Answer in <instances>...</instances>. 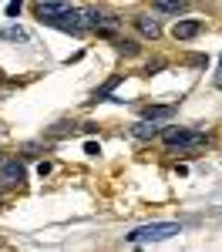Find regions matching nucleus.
<instances>
[{"label": "nucleus", "mask_w": 222, "mask_h": 252, "mask_svg": "<svg viewBox=\"0 0 222 252\" xmlns=\"http://www.w3.org/2000/svg\"><path fill=\"white\" fill-rule=\"evenodd\" d=\"M182 232L179 222H148V225H138L125 235L131 246H148V242H165V239H175Z\"/></svg>", "instance_id": "obj_1"}, {"label": "nucleus", "mask_w": 222, "mask_h": 252, "mask_svg": "<svg viewBox=\"0 0 222 252\" xmlns=\"http://www.w3.org/2000/svg\"><path fill=\"white\" fill-rule=\"evenodd\" d=\"M161 138H165L168 148H179V152H202L209 145V138L202 131H195V128H165Z\"/></svg>", "instance_id": "obj_2"}, {"label": "nucleus", "mask_w": 222, "mask_h": 252, "mask_svg": "<svg viewBox=\"0 0 222 252\" xmlns=\"http://www.w3.org/2000/svg\"><path fill=\"white\" fill-rule=\"evenodd\" d=\"M20 182H24V165L17 158H7L0 165V189H17Z\"/></svg>", "instance_id": "obj_3"}, {"label": "nucleus", "mask_w": 222, "mask_h": 252, "mask_svg": "<svg viewBox=\"0 0 222 252\" xmlns=\"http://www.w3.org/2000/svg\"><path fill=\"white\" fill-rule=\"evenodd\" d=\"M135 27H138L141 37H148V40H159V37H161V24H159L155 17H148V14L135 17Z\"/></svg>", "instance_id": "obj_4"}, {"label": "nucleus", "mask_w": 222, "mask_h": 252, "mask_svg": "<svg viewBox=\"0 0 222 252\" xmlns=\"http://www.w3.org/2000/svg\"><path fill=\"white\" fill-rule=\"evenodd\" d=\"M172 34H175V40H192L202 34V24L199 20H179L175 27H172Z\"/></svg>", "instance_id": "obj_5"}, {"label": "nucleus", "mask_w": 222, "mask_h": 252, "mask_svg": "<svg viewBox=\"0 0 222 252\" xmlns=\"http://www.w3.org/2000/svg\"><path fill=\"white\" fill-rule=\"evenodd\" d=\"M131 135H135V138H155V135H161V128H159L155 118H141L138 125L131 128Z\"/></svg>", "instance_id": "obj_6"}, {"label": "nucleus", "mask_w": 222, "mask_h": 252, "mask_svg": "<svg viewBox=\"0 0 222 252\" xmlns=\"http://www.w3.org/2000/svg\"><path fill=\"white\" fill-rule=\"evenodd\" d=\"M159 10L165 14H182V10H189V0H152Z\"/></svg>", "instance_id": "obj_7"}, {"label": "nucleus", "mask_w": 222, "mask_h": 252, "mask_svg": "<svg viewBox=\"0 0 222 252\" xmlns=\"http://www.w3.org/2000/svg\"><path fill=\"white\" fill-rule=\"evenodd\" d=\"M0 40H14V44H24V40H31V34L24 31V27H0Z\"/></svg>", "instance_id": "obj_8"}, {"label": "nucleus", "mask_w": 222, "mask_h": 252, "mask_svg": "<svg viewBox=\"0 0 222 252\" xmlns=\"http://www.w3.org/2000/svg\"><path fill=\"white\" fill-rule=\"evenodd\" d=\"M172 111H175V104H152V108H145L141 118H155V121H161V118H172Z\"/></svg>", "instance_id": "obj_9"}, {"label": "nucleus", "mask_w": 222, "mask_h": 252, "mask_svg": "<svg viewBox=\"0 0 222 252\" xmlns=\"http://www.w3.org/2000/svg\"><path fill=\"white\" fill-rule=\"evenodd\" d=\"M115 47H118V54H125V58H135L138 54V44L128 37H115Z\"/></svg>", "instance_id": "obj_10"}, {"label": "nucleus", "mask_w": 222, "mask_h": 252, "mask_svg": "<svg viewBox=\"0 0 222 252\" xmlns=\"http://www.w3.org/2000/svg\"><path fill=\"white\" fill-rule=\"evenodd\" d=\"M20 7H24V0H10V3H7V17H17Z\"/></svg>", "instance_id": "obj_11"}, {"label": "nucleus", "mask_w": 222, "mask_h": 252, "mask_svg": "<svg viewBox=\"0 0 222 252\" xmlns=\"http://www.w3.org/2000/svg\"><path fill=\"white\" fill-rule=\"evenodd\" d=\"M84 152H88L91 158H98V155H101V145H95V141H88V145H84Z\"/></svg>", "instance_id": "obj_12"}, {"label": "nucleus", "mask_w": 222, "mask_h": 252, "mask_svg": "<svg viewBox=\"0 0 222 252\" xmlns=\"http://www.w3.org/2000/svg\"><path fill=\"white\" fill-rule=\"evenodd\" d=\"M216 84H219V88H222V61H219V78H216Z\"/></svg>", "instance_id": "obj_13"}]
</instances>
